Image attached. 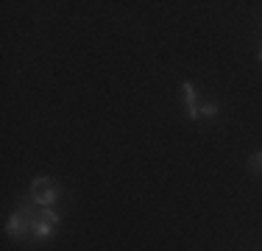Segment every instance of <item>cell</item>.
Returning <instances> with one entry per match:
<instances>
[{
    "instance_id": "cell-1",
    "label": "cell",
    "mask_w": 262,
    "mask_h": 251,
    "mask_svg": "<svg viewBox=\"0 0 262 251\" xmlns=\"http://www.w3.org/2000/svg\"><path fill=\"white\" fill-rule=\"evenodd\" d=\"M36 212H39V206L31 201V196H26L17 204V210H14V215L9 218V223H6V235L14 237L17 243L31 240V221L36 218Z\"/></svg>"
},
{
    "instance_id": "cell-2",
    "label": "cell",
    "mask_w": 262,
    "mask_h": 251,
    "mask_svg": "<svg viewBox=\"0 0 262 251\" xmlns=\"http://www.w3.org/2000/svg\"><path fill=\"white\" fill-rule=\"evenodd\" d=\"M28 196H31V201H34L36 206H53L56 201L61 198V187L56 184L51 176H36V179L31 181Z\"/></svg>"
},
{
    "instance_id": "cell-3",
    "label": "cell",
    "mask_w": 262,
    "mask_h": 251,
    "mask_svg": "<svg viewBox=\"0 0 262 251\" xmlns=\"http://www.w3.org/2000/svg\"><path fill=\"white\" fill-rule=\"evenodd\" d=\"M182 92H184L187 117H190V120H201V115H198V90H195V84H192V81H184Z\"/></svg>"
},
{
    "instance_id": "cell-4",
    "label": "cell",
    "mask_w": 262,
    "mask_h": 251,
    "mask_svg": "<svg viewBox=\"0 0 262 251\" xmlns=\"http://www.w3.org/2000/svg\"><path fill=\"white\" fill-rule=\"evenodd\" d=\"M56 235V226L53 223H48V221H42L39 215L31 221V240H36V243H45V240H51V237Z\"/></svg>"
},
{
    "instance_id": "cell-5",
    "label": "cell",
    "mask_w": 262,
    "mask_h": 251,
    "mask_svg": "<svg viewBox=\"0 0 262 251\" xmlns=\"http://www.w3.org/2000/svg\"><path fill=\"white\" fill-rule=\"evenodd\" d=\"M198 115H201L204 120H215V117L221 115V103H215V100H207V103L198 106Z\"/></svg>"
},
{
    "instance_id": "cell-6",
    "label": "cell",
    "mask_w": 262,
    "mask_h": 251,
    "mask_svg": "<svg viewBox=\"0 0 262 251\" xmlns=\"http://www.w3.org/2000/svg\"><path fill=\"white\" fill-rule=\"evenodd\" d=\"M36 215H39L42 221L53 223V226H59V223H61V215H59V212L53 210V206H39V212H36Z\"/></svg>"
},
{
    "instance_id": "cell-7",
    "label": "cell",
    "mask_w": 262,
    "mask_h": 251,
    "mask_svg": "<svg viewBox=\"0 0 262 251\" xmlns=\"http://www.w3.org/2000/svg\"><path fill=\"white\" fill-rule=\"evenodd\" d=\"M248 168H251L254 173H262V151L251 154V159H248Z\"/></svg>"
},
{
    "instance_id": "cell-8",
    "label": "cell",
    "mask_w": 262,
    "mask_h": 251,
    "mask_svg": "<svg viewBox=\"0 0 262 251\" xmlns=\"http://www.w3.org/2000/svg\"><path fill=\"white\" fill-rule=\"evenodd\" d=\"M257 56H259V61H262V45H259V50H257Z\"/></svg>"
}]
</instances>
